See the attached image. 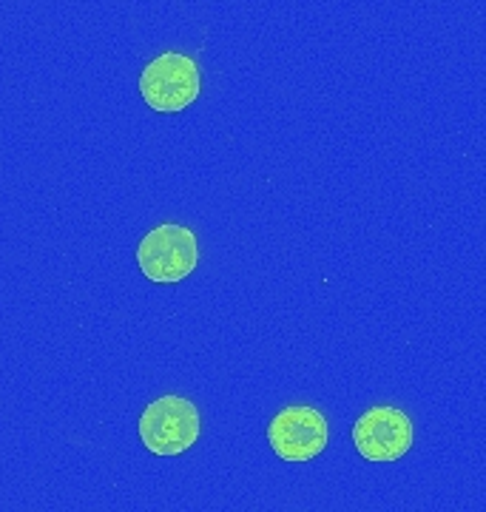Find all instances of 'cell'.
<instances>
[{
  "label": "cell",
  "instance_id": "6da1fadb",
  "mask_svg": "<svg viewBox=\"0 0 486 512\" xmlns=\"http://www.w3.org/2000/svg\"><path fill=\"white\" fill-rule=\"evenodd\" d=\"M202 419L197 404L185 396L168 393L145 404L137 421V436L151 456L174 458L188 453L199 441Z\"/></svg>",
  "mask_w": 486,
  "mask_h": 512
},
{
  "label": "cell",
  "instance_id": "7a4b0ae2",
  "mask_svg": "<svg viewBox=\"0 0 486 512\" xmlns=\"http://www.w3.org/2000/svg\"><path fill=\"white\" fill-rule=\"evenodd\" d=\"M137 265L157 285H177L197 271L199 242L180 222H160L137 242Z\"/></svg>",
  "mask_w": 486,
  "mask_h": 512
},
{
  "label": "cell",
  "instance_id": "3957f363",
  "mask_svg": "<svg viewBox=\"0 0 486 512\" xmlns=\"http://www.w3.org/2000/svg\"><path fill=\"white\" fill-rule=\"evenodd\" d=\"M202 89L199 66L194 57L182 52H162L145 63L140 74V97L157 114H180L194 106Z\"/></svg>",
  "mask_w": 486,
  "mask_h": 512
},
{
  "label": "cell",
  "instance_id": "277c9868",
  "mask_svg": "<svg viewBox=\"0 0 486 512\" xmlns=\"http://www.w3.org/2000/svg\"><path fill=\"white\" fill-rule=\"evenodd\" d=\"M270 450L282 461L305 464L322 456L330 444V424L310 404H288L268 424Z\"/></svg>",
  "mask_w": 486,
  "mask_h": 512
},
{
  "label": "cell",
  "instance_id": "5b68a950",
  "mask_svg": "<svg viewBox=\"0 0 486 512\" xmlns=\"http://www.w3.org/2000/svg\"><path fill=\"white\" fill-rule=\"evenodd\" d=\"M413 419L393 404H378L364 410L353 424V444L364 461L390 464L413 450Z\"/></svg>",
  "mask_w": 486,
  "mask_h": 512
}]
</instances>
